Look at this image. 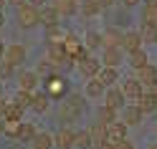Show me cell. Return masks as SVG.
<instances>
[{"instance_id": "cell-1", "label": "cell", "mask_w": 157, "mask_h": 149, "mask_svg": "<svg viewBox=\"0 0 157 149\" xmlns=\"http://www.w3.org/2000/svg\"><path fill=\"white\" fill-rule=\"evenodd\" d=\"M81 111H84L81 96H78V94H71V96H66V101L61 104L58 121H61V124H71V121H76V119L81 116Z\"/></svg>"}, {"instance_id": "cell-2", "label": "cell", "mask_w": 157, "mask_h": 149, "mask_svg": "<svg viewBox=\"0 0 157 149\" xmlns=\"http://www.w3.org/2000/svg\"><path fill=\"white\" fill-rule=\"evenodd\" d=\"M18 23H21L23 28H33L41 23V8H36L31 3H25L18 8Z\"/></svg>"}, {"instance_id": "cell-3", "label": "cell", "mask_w": 157, "mask_h": 149, "mask_svg": "<svg viewBox=\"0 0 157 149\" xmlns=\"http://www.w3.org/2000/svg\"><path fill=\"white\" fill-rule=\"evenodd\" d=\"M66 91H68V81H66L63 76H56L53 73V76L46 78V94L51 96V99H61Z\"/></svg>"}, {"instance_id": "cell-4", "label": "cell", "mask_w": 157, "mask_h": 149, "mask_svg": "<svg viewBox=\"0 0 157 149\" xmlns=\"http://www.w3.org/2000/svg\"><path fill=\"white\" fill-rule=\"evenodd\" d=\"M63 48H66L68 58H76V61H81V58H86V56H89V53H86V48L81 46V41H78L74 33H68V35L63 38Z\"/></svg>"}, {"instance_id": "cell-5", "label": "cell", "mask_w": 157, "mask_h": 149, "mask_svg": "<svg viewBox=\"0 0 157 149\" xmlns=\"http://www.w3.org/2000/svg\"><path fill=\"white\" fill-rule=\"evenodd\" d=\"M53 144L58 149H71V147H76V134L68 126H63V129H58V132L53 134Z\"/></svg>"}, {"instance_id": "cell-6", "label": "cell", "mask_w": 157, "mask_h": 149, "mask_svg": "<svg viewBox=\"0 0 157 149\" xmlns=\"http://www.w3.org/2000/svg\"><path fill=\"white\" fill-rule=\"evenodd\" d=\"M78 71H81V76H86V78H94L101 71V61H96L94 56H86V58L78 61Z\"/></svg>"}, {"instance_id": "cell-7", "label": "cell", "mask_w": 157, "mask_h": 149, "mask_svg": "<svg viewBox=\"0 0 157 149\" xmlns=\"http://www.w3.org/2000/svg\"><path fill=\"white\" fill-rule=\"evenodd\" d=\"M122 91H124V96L127 99H132V101H137V99H140L142 94H144V84L140 81V78H127V81L122 84Z\"/></svg>"}, {"instance_id": "cell-8", "label": "cell", "mask_w": 157, "mask_h": 149, "mask_svg": "<svg viewBox=\"0 0 157 149\" xmlns=\"http://www.w3.org/2000/svg\"><path fill=\"white\" fill-rule=\"evenodd\" d=\"M142 43H144V38H142L140 31H127L124 38H122V48H124V51H129V53L132 51H140Z\"/></svg>"}, {"instance_id": "cell-9", "label": "cell", "mask_w": 157, "mask_h": 149, "mask_svg": "<svg viewBox=\"0 0 157 149\" xmlns=\"http://www.w3.org/2000/svg\"><path fill=\"white\" fill-rule=\"evenodd\" d=\"M5 61L8 63H13V66H21L25 61V48L21 43H13V46H8V51H5Z\"/></svg>"}, {"instance_id": "cell-10", "label": "cell", "mask_w": 157, "mask_h": 149, "mask_svg": "<svg viewBox=\"0 0 157 149\" xmlns=\"http://www.w3.org/2000/svg\"><path fill=\"white\" fill-rule=\"evenodd\" d=\"M106 134H109V142H114V144L122 142V139H127V124L117 119L114 124H106Z\"/></svg>"}, {"instance_id": "cell-11", "label": "cell", "mask_w": 157, "mask_h": 149, "mask_svg": "<svg viewBox=\"0 0 157 149\" xmlns=\"http://www.w3.org/2000/svg\"><path fill=\"white\" fill-rule=\"evenodd\" d=\"M137 106H140V111H142V114L157 111V94H152V91H144L140 99H137Z\"/></svg>"}, {"instance_id": "cell-12", "label": "cell", "mask_w": 157, "mask_h": 149, "mask_svg": "<svg viewBox=\"0 0 157 149\" xmlns=\"http://www.w3.org/2000/svg\"><path fill=\"white\" fill-rule=\"evenodd\" d=\"M137 78L147 86V88H152L155 86V81H157V68L152 66V63H147V66H142L140 71H137Z\"/></svg>"}, {"instance_id": "cell-13", "label": "cell", "mask_w": 157, "mask_h": 149, "mask_svg": "<svg viewBox=\"0 0 157 149\" xmlns=\"http://www.w3.org/2000/svg\"><path fill=\"white\" fill-rule=\"evenodd\" d=\"M58 18H61V15H58V10H56L53 5H43V8H41V23H43L46 28L58 25Z\"/></svg>"}, {"instance_id": "cell-14", "label": "cell", "mask_w": 157, "mask_h": 149, "mask_svg": "<svg viewBox=\"0 0 157 149\" xmlns=\"http://www.w3.org/2000/svg\"><path fill=\"white\" fill-rule=\"evenodd\" d=\"M122 121L127 126H134V124H142V111H140V106H127L124 111H122Z\"/></svg>"}, {"instance_id": "cell-15", "label": "cell", "mask_w": 157, "mask_h": 149, "mask_svg": "<svg viewBox=\"0 0 157 149\" xmlns=\"http://www.w3.org/2000/svg\"><path fill=\"white\" fill-rule=\"evenodd\" d=\"M101 63H104V66H112V68H117V66L122 63V48H104Z\"/></svg>"}, {"instance_id": "cell-16", "label": "cell", "mask_w": 157, "mask_h": 149, "mask_svg": "<svg viewBox=\"0 0 157 149\" xmlns=\"http://www.w3.org/2000/svg\"><path fill=\"white\" fill-rule=\"evenodd\" d=\"M101 35H104V48H122V38H124V33L109 28V31H104Z\"/></svg>"}, {"instance_id": "cell-17", "label": "cell", "mask_w": 157, "mask_h": 149, "mask_svg": "<svg viewBox=\"0 0 157 149\" xmlns=\"http://www.w3.org/2000/svg\"><path fill=\"white\" fill-rule=\"evenodd\" d=\"M53 8L58 10V15L61 18H68V15H74L78 10V5H76V0H56Z\"/></svg>"}, {"instance_id": "cell-18", "label": "cell", "mask_w": 157, "mask_h": 149, "mask_svg": "<svg viewBox=\"0 0 157 149\" xmlns=\"http://www.w3.org/2000/svg\"><path fill=\"white\" fill-rule=\"evenodd\" d=\"M124 99H127V96H124L122 88H109V91H106V96H104V104L112 106V109H119Z\"/></svg>"}, {"instance_id": "cell-19", "label": "cell", "mask_w": 157, "mask_h": 149, "mask_svg": "<svg viewBox=\"0 0 157 149\" xmlns=\"http://www.w3.org/2000/svg\"><path fill=\"white\" fill-rule=\"evenodd\" d=\"M48 106H51V96H48L46 91H43V94H33V104H31L33 111L46 114V111H48Z\"/></svg>"}, {"instance_id": "cell-20", "label": "cell", "mask_w": 157, "mask_h": 149, "mask_svg": "<svg viewBox=\"0 0 157 149\" xmlns=\"http://www.w3.org/2000/svg\"><path fill=\"white\" fill-rule=\"evenodd\" d=\"M89 134H91V139H94V147H99V144H104V142H109V134H106V124H94L91 129H89Z\"/></svg>"}, {"instance_id": "cell-21", "label": "cell", "mask_w": 157, "mask_h": 149, "mask_svg": "<svg viewBox=\"0 0 157 149\" xmlns=\"http://www.w3.org/2000/svg\"><path fill=\"white\" fill-rule=\"evenodd\" d=\"M36 84H38V73L33 71H23L21 78H18V88H23V91H33Z\"/></svg>"}, {"instance_id": "cell-22", "label": "cell", "mask_w": 157, "mask_h": 149, "mask_svg": "<svg viewBox=\"0 0 157 149\" xmlns=\"http://www.w3.org/2000/svg\"><path fill=\"white\" fill-rule=\"evenodd\" d=\"M33 149H51L53 147V136L51 134H46V132H38L36 136H33Z\"/></svg>"}, {"instance_id": "cell-23", "label": "cell", "mask_w": 157, "mask_h": 149, "mask_svg": "<svg viewBox=\"0 0 157 149\" xmlns=\"http://www.w3.org/2000/svg\"><path fill=\"white\" fill-rule=\"evenodd\" d=\"M104 88H106V86L94 76V78H89V84H86V96H89V99H99Z\"/></svg>"}, {"instance_id": "cell-24", "label": "cell", "mask_w": 157, "mask_h": 149, "mask_svg": "<svg viewBox=\"0 0 157 149\" xmlns=\"http://www.w3.org/2000/svg\"><path fill=\"white\" fill-rule=\"evenodd\" d=\"M129 66L134 68V71H140L142 66H147V53L142 51V48H140V51H132V53H129Z\"/></svg>"}, {"instance_id": "cell-25", "label": "cell", "mask_w": 157, "mask_h": 149, "mask_svg": "<svg viewBox=\"0 0 157 149\" xmlns=\"http://www.w3.org/2000/svg\"><path fill=\"white\" fill-rule=\"evenodd\" d=\"M84 43H86V48H89V51H96V48L104 43V35L96 33V31H89V33H86V38H84Z\"/></svg>"}, {"instance_id": "cell-26", "label": "cell", "mask_w": 157, "mask_h": 149, "mask_svg": "<svg viewBox=\"0 0 157 149\" xmlns=\"http://www.w3.org/2000/svg\"><path fill=\"white\" fill-rule=\"evenodd\" d=\"M21 129H23L21 119H5V134H8V136L18 139V136H21Z\"/></svg>"}, {"instance_id": "cell-27", "label": "cell", "mask_w": 157, "mask_h": 149, "mask_svg": "<svg viewBox=\"0 0 157 149\" xmlns=\"http://www.w3.org/2000/svg\"><path fill=\"white\" fill-rule=\"evenodd\" d=\"M96 78H99V81H101L104 86H109V84H114V81H117V68H112V66H104L101 71H99V76H96Z\"/></svg>"}, {"instance_id": "cell-28", "label": "cell", "mask_w": 157, "mask_h": 149, "mask_svg": "<svg viewBox=\"0 0 157 149\" xmlns=\"http://www.w3.org/2000/svg\"><path fill=\"white\" fill-rule=\"evenodd\" d=\"M99 121H101V124H114V121H117V109H112V106L104 104V106L99 109Z\"/></svg>"}, {"instance_id": "cell-29", "label": "cell", "mask_w": 157, "mask_h": 149, "mask_svg": "<svg viewBox=\"0 0 157 149\" xmlns=\"http://www.w3.org/2000/svg\"><path fill=\"white\" fill-rule=\"evenodd\" d=\"M76 147H78V149H91V147H94V139H91V134H89V129H84V132L76 134Z\"/></svg>"}, {"instance_id": "cell-30", "label": "cell", "mask_w": 157, "mask_h": 149, "mask_svg": "<svg viewBox=\"0 0 157 149\" xmlns=\"http://www.w3.org/2000/svg\"><path fill=\"white\" fill-rule=\"evenodd\" d=\"M13 101L21 106V109H25V106H31V104H33V94H31V91H23V88H18Z\"/></svg>"}, {"instance_id": "cell-31", "label": "cell", "mask_w": 157, "mask_h": 149, "mask_svg": "<svg viewBox=\"0 0 157 149\" xmlns=\"http://www.w3.org/2000/svg\"><path fill=\"white\" fill-rule=\"evenodd\" d=\"M142 23H155L157 25V3H147L144 15H142Z\"/></svg>"}, {"instance_id": "cell-32", "label": "cell", "mask_w": 157, "mask_h": 149, "mask_svg": "<svg viewBox=\"0 0 157 149\" xmlns=\"http://www.w3.org/2000/svg\"><path fill=\"white\" fill-rule=\"evenodd\" d=\"M99 10H101V5L96 0H81V13L84 15H96Z\"/></svg>"}, {"instance_id": "cell-33", "label": "cell", "mask_w": 157, "mask_h": 149, "mask_svg": "<svg viewBox=\"0 0 157 149\" xmlns=\"http://www.w3.org/2000/svg\"><path fill=\"white\" fill-rule=\"evenodd\" d=\"M140 33H142L144 41H150V43H152V41H157V25H155V23H144Z\"/></svg>"}, {"instance_id": "cell-34", "label": "cell", "mask_w": 157, "mask_h": 149, "mask_svg": "<svg viewBox=\"0 0 157 149\" xmlns=\"http://www.w3.org/2000/svg\"><path fill=\"white\" fill-rule=\"evenodd\" d=\"M36 73L38 76H53V63L51 61H48V58H46V61H38V68H36Z\"/></svg>"}, {"instance_id": "cell-35", "label": "cell", "mask_w": 157, "mask_h": 149, "mask_svg": "<svg viewBox=\"0 0 157 149\" xmlns=\"http://www.w3.org/2000/svg\"><path fill=\"white\" fill-rule=\"evenodd\" d=\"M38 132H36V126L33 124H23V129H21V142H33V136H36Z\"/></svg>"}, {"instance_id": "cell-36", "label": "cell", "mask_w": 157, "mask_h": 149, "mask_svg": "<svg viewBox=\"0 0 157 149\" xmlns=\"http://www.w3.org/2000/svg\"><path fill=\"white\" fill-rule=\"evenodd\" d=\"M21 114H23V109L13 101V104H8V109H5V116H3V119H21Z\"/></svg>"}, {"instance_id": "cell-37", "label": "cell", "mask_w": 157, "mask_h": 149, "mask_svg": "<svg viewBox=\"0 0 157 149\" xmlns=\"http://www.w3.org/2000/svg\"><path fill=\"white\" fill-rule=\"evenodd\" d=\"M63 33L58 31V25H53V28H48V43H63Z\"/></svg>"}, {"instance_id": "cell-38", "label": "cell", "mask_w": 157, "mask_h": 149, "mask_svg": "<svg viewBox=\"0 0 157 149\" xmlns=\"http://www.w3.org/2000/svg\"><path fill=\"white\" fill-rule=\"evenodd\" d=\"M13 71H15V66H13V63H8L5 58H3V61H0V78H8Z\"/></svg>"}, {"instance_id": "cell-39", "label": "cell", "mask_w": 157, "mask_h": 149, "mask_svg": "<svg viewBox=\"0 0 157 149\" xmlns=\"http://www.w3.org/2000/svg\"><path fill=\"white\" fill-rule=\"evenodd\" d=\"M114 147H117V149H134V144L129 142V139H122V142H117Z\"/></svg>"}, {"instance_id": "cell-40", "label": "cell", "mask_w": 157, "mask_h": 149, "mask_svg": "<svg viewBox=\"0 0 157 149\" xmlns=\"http://www.w3.org/2000/svg\"><path fill=\"white\" fill-rule=\"evenodd\" d=\"M94 149H117V147H114V142H104V144H99V147H94Z\"/></svg>"}, {"instance_id": "cell-41", "label": "cell", "mask_w": 157, "mask_h": 149, "mask_svg": "<svg viewBox=\"0 0 157 149\" xmlns=\"http://www.w3.org/2000/svg\"><path fill=\"white\" fill-rule=\"evenodd\" d=\"M5 109H8V101H3V99H0V119L5 116Z\"/></svg>"}, {"instance_id": "cell-42", "label": "cell", "mask_w": 157, "mask_h": 149, "mask_svg": "<svg viewBox=\"0 0 157 149\" xmlns=\"http://www.w3.org/2000/svg\"><path fill=\"white\" fill-rule=\"evenodd\" d=\"M96 3H99L101 8H109V5H114V0H96Z\"/></svg>"}, {"instance_id": "cell-43", "label": "cell", "mask_w": 157, "mask_h": 149, "mask_svg": "<svg viewBox=\"0 0 157 149\" xmlns=\"http://www.w3.org/2000/svg\"><path fill=\"white\" fill-rule=\"evenodd\" d=\"M28 3H31V5H36V8H43V3H46V0H28Z\"/></svg>"}, {"instance_id": "cell-44", "label": "cell", "mask_w": 157, "mask_h": 149, "mask_svg": "<svg viewBox=\"0 0 157 149\" xmlns=\"http://www.w3.org/2000/svg\"><path fill=\"white\" fill-rule=\"evenodd\" d=\"M8 3H13V5H18V8H21V5H25V3H28V0H8Z\"/></svg>"}, {"instance_id": "cell-45", "label": "cell", "mask_w": 157, "mask_h": 149, "mask_svg": "<svg viewBox=\"0 0 157 149\" xmlns=\"http://www.w3.org/2000/svg\"><path fill=\"white\" fill-rule=\"evenodd\" d=\"M124 5H137V3H142V0H122Z\"/></svg>"}, {"instance_id": "cell-46", "label": "cell", "mask_w": 157, "mask_h": 149, "mask_svg": "<svg viewBox=\"0 0 157 149\" xmlns=\"http://www.w3.org/2000/svg\"><path fill=\"white\" fill-rule=\"evenodd\" d=\"M5 51H8V48L3 46V41H0V58H5Z\"/></svg>"}, {"instance_id": "cell-47", "label": "cell", "mask_w": 157, "mask_h": 149, "mask_svg": "<svg viewBox=\"0 0 157 149\" xmlns=\"http://www.w3.org/2000/svg\"><path fill=\"white\" fill-rule=\"evenodd\" d=\"M0 134H5V119H0Z\"/></svg>"}, {"instance_id": "cell-48", "label": "cell", "mask_w": 157, "mask_h": 149, "mask_svg": "<svg viewBox=\"0 0 157 149\" xmlns=\"http://www.w3.org/2000/svg\"><path fill=\"white\" fill-rule=\"evenodd\" d=\"M3 23H5V15H3V10H0V28H3Z\"/></svg>"}, {"instance_id": "cell-49", "label": "cell", "mask_w": 157, "mask_h": 149, "mask_svg": "<svg viewBox=\"0 0 157 149\" xmlns=\"http://www.w3.org/2000/svg\"><path fill=\"white\" fill-rule=\"evenodd\" d=\"M147 149H157V142H155V144H150V147H147Z\"/></svg>"}, {"instance_id": "cell-50", "label": "cell", "mask_w": 157, "mask_h": 149, "mask_svg": "<svg viewBox=\"0 0 157 149\" xmlns=\"http://www.w3.org/2000/svg\"><path fill=\"white\" fill-rule=\"evenodd\" d=\"M5 3H8V0H0V10H3V5H5Z\"/></svg>"}, {"instance_id": "cell-51", "label": "cell", "mask_w": 157, "mask_h": 149, "mask_svg": "<svg viewBox=\"0 0 157 149\" xmlns=\"http://www.w3.org/2000/svg\"><path fill=\"white\" fill-rule=\"evenodd\" d=\"M0 91H3V84H0Z\"/></svg>"}, {"instance_id": "cell-52", "label": "cell", "mask_w": 157, "mask_h": 149, "mask_svg": "<svg viewBox=\"0 0 157 149\" xmlns=\"http://www.w3.org/2000/svg\"><path fill=\"white\" fill-rule=\"evenodd\" d=\"M155 43H157V41H155Z\"/></svg>"}]
</instances>
